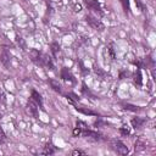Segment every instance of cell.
Wrapping results in <instances>:
<instances>
[{"label":"cell","mask_w":156,"mask_h":156,"mask_svg":"<svg viewBox=\"0 0 156 156\" xmlns=\"http://www.w3.org/2000/svg\"><path fill=\"white\" fill-rule=\"evenodd\" d=\"M85 21H87V23L91 27V28H94V29H96V30H100V32H102L104 30V24H102V22L101 21H99L98 18H95V17H93V16H87L85 17Z\"/></svg>","instance_id":"cell-1"},{"label":"cell","mask_w":156,"mask_h":156,"mask_svg":"<svg viewBox=\"0 0 156 156\" xmlns=\"http://www.w3.org/2000/svg\"><path fill=\"white\" fill-rule=\"evenodd\" d=\"M112 149L118 154V155H127L129 152L128 147L124 145V143H122L121 140H115L112 143Z\"/></svg>","instance_id":"cell-2"},{"label":"cell","mask_w":156,"mask_h":156,"mask_svg":"<svg viewBox=\"0 0 156 156\" xmlns=\"http://www.w3.org/2000/svg\"><path fill=\"white\" fill-rule=\"evenodd\" d=\"M82 134L84 138H87L88 140H91V141H100L102 140V135L100 133H96V132H93V130H82Z\"/></svg>","instance_id":"cell-3"},{"label":"cell","mask_w":156,"mask_h":156,"mask_svg":"<svg viewBox=\"0 0 156 156\" xmlns=\"http://www.w3.org/2000/svg\"><path fill=\"white\" fill-rule=\"evenodd\" d=\"M84 4L87 5V7L94 12H98L100 15H102V10H101V6L100 4L96 1V0H84Z\"/></svg>","instance_id":"cell-4"},{"label":"cell","mask_w":156,"mask_h":156,"mask_svg":"<svg viewBox=\"0 0 156 156\" xmlns=\"http://www.w3.org/2000/svg\"><path fill=\"white\" fill-rule=\"evenodd\" d=\"M60 76H61V78L63 79V80H66V82H72V83H76V78H74V76L72 74V72L67 68V67H62L61 68V73H60Z\"/></svg>","instance_id":"cell-5"},{"label":"cell","mask_w":156,"mask_h":156,"mask_svg":"<svg viewBox=\"0 0 156 156\" xmlns=\"http://www.w3.org/2000/svg\"><path fill=\"white\" fill-rule=\"evenodd\" d=\"M0 61L2 62V65L5 66V67H10L11 66V60H10V54H9V51L6 50V49H2L1 51H0Z\"/></svg>","instance_id":"cell-6"},{"label":"cell","mask_w":156,"mask_h":156,"mask_svg":"<svg viewBox=\"0 0 156 156\" xmlns=\"http://www.w3.org/2000/svg\"><path fill=\"white\" fill-rule=\"evenodd\" d=\"M41 66H45V67H48L51 71L55 69V66H54V62H52L51 57L49 55H46V54L41 55Z\"/></svg>","instance_id":"cell-7"},{"label":"cell","mask_w":156,"mask_h":156,"mask_svg":"<svg viewBox=\"0 0 156 156\" xmlns=\"http://www.w3.org/2000/svg\"><path fill=\"white\" fill-rule=\"evenodd\" d=\"M30 98H32V100H33L41 110H44V108H43V99H41V95H40L37 90H34V89L32 90V96H30Z\"/></svg>","instance_id":"cell-8"},{"label":"cell","mask_w":156,"mask_h":156,"mask_svg":"<svg viewBox=\"0 0 156 156\" xmlns=\"http://www.w3.org/2000/svg\"><path fill=\"white\" fill-rule=\"evenodd\" d=\"M30 57H32V61H33L34 63L41 66V54H40L38 50H35V49L30 50Z\"/></svg>","instance_id":"cell-9"},{"label":"cell","mask_w":156,"mask_h":156,"mask_svg":"<svg viewBox=\"0 0 156 156\" xmlns=\"http://www.w3.org/2000/svg\"><path fill=\"white\" fill-rule=\"evenodd\" d=\"M145 122H146V119H145V118H141V117H134V118H132V121H130L132 127L135 128V129L141 128Z\"/></svg>","instance_id":"cell-10"},{"label":"cell","mask_w":156,"mask_h":156,"mask_svg":"<svg viewBox=\"0 0 156 156\" xmlns=\"http://www.w3.org/2000/svg\"><path fill=\"white\" fill-rule=\"evenodd\" d=\"M28 108H29V112L32 113V116H33L34 118H38V116H39L38 107H37V105L34 104L33 100H29V101H28Z\"/></svg>","instance_id":"cell-11"},{"label":"cell","mask_w":156,"mask_h":156,"mask_svg":"<svg viewBox=\"0 0 156 156\" xmlns=\"http://www.w3.org/2000/svg\"><path fill=\"white\" fill-rule=\"evenodd\" d=\"M55 151H56V147L51 143H49V144H46V146L44 147L41 154H44V155H52V154H55Z\"/></svg>","instance_id":"cell-12"},{"label":"cell","mask_w":156,"mask_h":156,"mask_svg":"<svg viewBox=\"0 0 156 156\" xmlns=\"http://www.w3.org/2000/svg\"><path fill=\"white\" fill-rule=\"evenodd\" d=\"M134 83H135L136 85H139V87L143 84V76H141V71H140V68H138L136 72L134 73Z\"/></svg>","instance_id":"cell-13"},{"label":"cell","mask_w":156,"mask_h":156,"mask_svg":"<svg viewBox=\"0 0 156 156\" xmlns=\"http://www.w3.org/2000/svg\"><path fill=\"white\" fill-rule=\"evenodd\" d=\"M146 147V144L141 140V139H138L136 141H135V144H134V149H135V151H141V150H144Z\"/></svg>","instance_id":"cell-14"},{"label":"cell","mask_w":156,"mask_h":156,"mask_svg":"<svg viewBox=\"0 0 156 156\" xmlns=\"http://www.w3.org/2000/svg\"><path fill=\"white\" fill-rule=\"evenodd\" d=\"M49 84L51 85V88H52L55 91H57V93H62V90H61V85H60L56 80H54V79H49Z\"/></svg>","instance_id":"cell-15"},{"label":"cell","mask_w":156,"mask_h":156,"mask_svg":"<svg viewBox=\"0 0 156 156\" xmlns=\"http://www.w3.org/2000/svg\"><path fill=\"white\" fill-rule=\"evenodd\" d=\"M76 110H77L78 112H82V113H84V115H89V116H98V113H96V112H94V111H91V110H88V108L76 107Z\"/></svg>","instance_id":"cell-16"},{"label":"cell","mask_w":156,"mask_h":156,"mask_svg":"<svg viewBox=\"0 0 156 156\" xmlns=\"http://www.w3.org/2000/svg\"><path fill=\"white\" fill-rule=\"evenodd\" d=\"M50 48H51L52 55L56 57V56H57V52L60 51V45H58L57 43H51V44H50Z\"/></svg>","instance_id":"cell-17"},{"label":"cell","mask_w":156,"mask_h":156,"mask_svg":"<svg viewBox=\"0 0 156 156\" xmlns=\"http://www.w3.org/2000/svg\"><path fill=\"white\" fill-rule=\"evenodd\" d=\"M123 108H124V110H128V111H133V112H138V111H140V110H141L139 106H135V105H130V104H126Z\"/></svg>","instance_id":"cell-18"},{"label":"cell","mask_w":156,"mask_h":156,"mask_svg":"<svg viewBox=\"0 0 156 156\" xmlns=\"http://www.w3.org/2000/svg\"><path fill=\"white\" fill-rule=\"evenodd\" d=\"M121 2H122V5H123V10H124V12H126L127 15H129V13H130L129 1H128V0H121Z\"/></svg>","instance_id":"cell-19"},{"label":"cell","mask_w":156,"mask_h":156,"mask_svg":"<svg viewBox=\"0 0 156 156\" xmlns=\"http://www.w3.org/2000/svg\"><path fill=\"white\" fill-rule=\"evenodd\" d=\"M66 96H67V99H68L69 101H72V102H74V101H78V100H79V98H78L74 93H68V94H66Z\"/></svg>","instance_id":"cell-20"},{"label":"cell","mask_w":156,"mask_h":156,"mask_svg":"<svg viewBox=\"0 0 156 156\" xmlns=\"http://www.w3.org/2000/svg\"><path fill=\"white\" fill-rule=\"evenodd\" d=\"M119 132H121L122 135H126V136L130 134V130H129V128H128L127 126H122V127L119 128Z\"/></svg>","instance_id":"cell-21"},{"label":"cell","mask_w":156,"mask_h":156,"mask_svg":"<svg viewBox=\"0 0 156 156\" xmlns=\"http://www.w3.org/2000/svg\"><path fill=\"white\" fill-rule=\"evenodd\" d=\"M134 1H135V5H136V7H138V9H139L141 12H144L146 7H145V5L141 2V0H134Z\"/></svg>","instance_id":"cell-22"},{"label":"cell","mask_w":156,"mask_h":156,"mask_svg":"<svg viewBox=\"0 0 156 156\" xmlns=\"http://www.w3.org/2000/svg\"><path fill=\"white\" fill-rule=\"evenodd\" d=\"M6 141V134H5V132L2 130V128L0 127V144H2V143H5Z\"/></svg>","instance_id":"cell-23"},{"label":"cell","mask_w":156,"mask_h":156,"mask_svg":"<svg viewBox=\"0 0 156 156\" xmlns=\"http://www.w3.org/2000/svg\"><path fill=\"white\" fill-rule=\"evenodd\" d=\"M108 52H110V56H111V58L113 60L116 56H115V51H113V45H112V44H110V45H108Z\"/></svg>","instance_id":"cell-24"},{"label":"cell","mask_w":156,"mask_h":156,"mask_svg":"<svg viewBox=\"0 0 156 156\" xmlns=\"http://www.w3.org/2000/svg\"><path fill=\"white\" fill-rule=\"evenodd\" d=\"M107 124H108V123L102 122V121H100V119H99V121H96V122L94 123V126H95V127H100V126H107Z\"/></svg>","instance_id":"cell-25"},{"label":"cell","mask_w":156,"mask_h":156,"mask_svg":"<svg viewBox=\"0 0 156 156\" xmlns=\"http://www.w3.org/2000/svg\"><path fill=\"white\" fill-rule=\"evenodd\" d=\"M80 133H82V129H80V128H78V127H77V128H76V129L73 130V135H74V136H77V135H79Z\"/></svg>","instance_id":"cell-26"},{"label":"cell","mask_w":156,"mask_h":156,"mask_svg":"<svg viewBox=\"0 0 156 156\" xmlns=\"http://www.w3.org/2000/svg\"><path fill=\"white\" fill-rule=\"evenodd\" d=\"M72 155H84V151H80V150H74L72 152Z\"/></svg>","instance_id":"cell-27"}]
</instances>
